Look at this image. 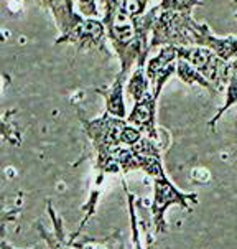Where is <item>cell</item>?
Returning a JSON list of instances; mask_svg holds the SVG:
<instances>
[{"mask_svg":"<svg viewBox=\"0 0 237 249\" xmlns=\"http://www.w3.org/2000/svg\"><path fill=\"white\" fill-rule=\"evenodd\" d=\"M176 74H178V78L186 84H198V86H203L209 92H216V86L213 83L207 81L204 76L194 68L193 65H189V63L185 60H180V58H178V61H176Z\"/></svg>","mask_w":237,"mask_h":249,"instance_id":"obj_9","label":"cell"},{"mask_svg":"<svg viewBox=\"0 0 237 249\" xmlns=\"http://www.w3.org/2000/svg\"><path fill=\"white\" fill-rule=\"evenodd\" d=\"M38 2H45V3H48V5L53 7V0H38Z\"/></svg>","mask_w":237,"mask_h":249,"instance_id":"obj_14","label":"cell"},{"mask_svg":"<svg viewBox=\"0 0 237 249\" xmlns=\"http://www.w3.org/2000/svg\"><path fill=\"white\" fill-rule=\"evenodd\" d=\"M104 33L105 28L102 23L97 22V20L87 18V20H81L73 30L63 36V40L76 41L79 45H97L102 41Z\"/></svg>","mask_w":237,"mask_h":249,"instance_id":"obj_5","label":"cell"},{"mask_svg":"<svg viewBox=\"0 0 237 249\" xmlns=\"http://www.w3.org/2000/svg\"><path fill=\"white\" fill-rule=\"evenodd\" d=\"M150 86V79L147 76V71H145V60H138L137 61V68L132 73V78L129 79L127 83V94L130 96V99L135 103H140V101L145 98L147 92L150 91L148 89Z\"/></svg>","mask_w":237,"mask_h":249,"instance_id":"obj_8","label":"cell"},{"mask_svg":"<svg viewBox=\"0 0 237 249\" xmlns=\"http://www.w3.org/2000/svg\"><path fill=\"white\" fill-rule=\"evenodd\" d=\"M198 203L196 193H185L178 190L175 185L168 180L167 175L153 178V201H152V216H153L155 233L163 234L167 231V213L168 206L178 205L185 210H191V205Z\"/></svg>","mask_w":237,"mask_h":249,"instance_id":"obj_1","label":"cell"},{"mask_svg":"<svg viewBox=\"0 0 237 249\" xmlns=\"http://www.w3.org/2000/svg\"><path fill=\"white\" fill-rule=\"evenodd\" d=\"M127 74L122 73L117 76L116 83L107 89H97L99 94L104 96L105 99V112L111 114L118 119H125L127 111H125V103H124V83H125Z\"/></svg>","mask_w":237,"mask_h":249,"instance_id":"obj_6","label":"cell"},{"mask_svg":"<svg viewBox=\"0 0 237 249\" xmlns=\"http://www.w3.org/2000/svg\"><path fill=\"white\" fill-rule=\"evenodd\" d=\"M236 18H237V15H236Z\"/></svg>","mask_w":237,"mask_h":249,"instance_id":"obj_15","label":"cell"},{"mask_svg":"<svg viewBox=\"0 0 237 249\" xmlns=\"http://www.w3.org/2000/svg\"><path fill=\"white\" fill-rule=\"evenodd\" d=\"M156 99L153 92L148 91L147 96L140 103H135L132 112L127 117V122L137 127L143 136L150 137L152 141L158 142V132H156Z\"/></svg>","mask_w":237,"mask_h":249,"instance_id":"obj_4","label":"cell"},{"mask_svg":"<svg viewBox=\"0 0 237 249\" xmlns=\"http://www.w3.org/2000/svg\"><path fill=\"white\" fill-rule=\"evenodd\" d=\"M234 104H237V70L232 71L229 81H227V91H226V101H224V106L219 109L218 114L213 117V121L209 122L211 130L216 129V124H218V121L222 117V114L226 112L227 109H231Z\"/></svg>","mask_w":237,"mask_h":249,"instance_id":"obj_10","label":"cell"},{"mask_svg":"<svg viewBox=\"0 0 237 249\" xmlns=\"http://www.w3.org/2000/svg\"><path fill=\"white\" fill-rule=\"evenodd\" d=\"M78 249H111L109 239H87L86 243L76 244Z\"/></svg>","mask_w":237,"mask_h":249,"instance_id":"obj_12","label":"cell"},{"mask_svg":"<svg viewBox=\"0 0 237 249\" xmlns=\"http://www.w3.org/2000/svg\"><path fill=\"white\" fill-rule=\"evenodd\" d=\"M48 213L53 221V233H48L43 225H38V231L41 233L45 241L48 243V248L50 249H73V244L69 243V239H66L65 230H63V221H61V218L54 213L51 201H48Z\"/></svg>","mask_w":237,"mask_h":249,"instance_id":"obj_7","label":"cell"},{"mask_svg":"<svg viewBox=\"0 0 237 249\" xmlns=\"http://www.w3.org/2000/svg\"><path fill=\"white\" fill-rule=\"evenodd\" d=\"M81 122L84 132L87 134L89 141L92 142V147L96 149L97 155H109L114 149L122 147V130L129 124L127 119H118L111 114L105 112L104 116L97 119H84L81 116Z\"/></svg>","mask_w":237,"mask_h":249,"instance_id":"obj_2","label":"cell"},{"mask_svg":"<svg viewBox=\"0 0 237 249\" xmlns=\"http://www.w3.org/2000/svg\"><path fill=\"white\" fill-rule=\"evenodd\" d=\"M176 61H178L176 46L168 45L162 48V52L147 63V76L150 79L152 92H153L156 101L160 98V92H162L165 83L176 71Z\"/></svg>","mask_w":237,"mask_h":249,"instance_id":"obj_3","label":"cell"},{"mask_svg":"<svg viewBox=\"0 0 237 249\" xmlns=\"http://www.w3.org/2000/svg\"><path fill=\"white\" fill-rule=\"evenodd\" d=\"M78 8L81 10L83 15L86 17H96L97 15V8L94 0H78Z\"/></svg>","mask_w":237,"mask_h":249,"instance_id":"obj_13","label":"cell"},{"mask_svg":"<svg viewBox=\"0 0 237 249\" xmlns=\"http://www.w3.org/2000/svg\"><path fill=\"white\" fill-rule=\"evenodd\" d=\"M147 2L148 0H122L120 8L130 18H137V17H140L145 12Z\"/></svg>","mask_w":237,"mask_h":249,"instance_id":"obj_11","label":"cell"}]
</instances>
